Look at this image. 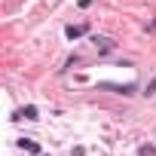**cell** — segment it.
<instances>
[{
	"label": "cell",
	"instance_id": "6da1fadb",
	"mask_svg": "<svg viewBox=\"0 0 156 156\" xmlns=\"http://www.w3.org/2000/svg\"><path fill=\"white\" fill-rule=\"evenodd\" d=\"M92 46H95V52H98V55H110V52L116 49V43H113L110 37H98V34L92 37Z\"/></svg>",
	"mask_w": 156,
	"mask_h": 156
},
{
	"label": "cell",
	"instance_id": "7a4b0ae2",
	"mask_svg": "<svg viewBox=\"0 0 156 156\" xmlns=\"http://www.w3.org/2000/svg\"><path fill=\"white\" fill-rule=\"evenodd\" d=\"M86 34H89V25H86V22L67 25V28H64V37H67V40H80V37H86Z\"/></svg>",
	"mask_w": 156,
	"mask_h": 156
},
{
	"label": "cell",
	"instance_id": "3957f363",
	"mask_svg": "<svg viewBox=\"0 0 156 156\" xmlns=\"http://www.w3.org/2000/svg\"><path fill=\"white\" fill-rule=\"evenodd\" d=\"M16 119H40V110H37L34 104H28V107H22V110L16 113Z\"/></svg>",
	"mask_w": 156,
	"mask_h": 156
},
{
	"label": "cell",
	"instance_id": "277c9868",
	"mask_svg": "<svg viewBox=\"0 0 156 156\" xmlns=\"http://www.w3.org/2000/svg\"><path fill=\"white\" fill-rule=\"evenodd\" d=\"M19 147H22V150H28V153H34V156H40V144H37L34 138H22V141H19Z\"/></svg>",
	"mask_w": 156,
	"mask_h": 156
},
{
	"label": "cell",
	"instance_id": "5b68a950",
	"mask_svg": "<svg viewBox=\"0 0 156 156\" xmlns=\"http://www.w3.org/2000/svg\"><path fill=\"white\" fill-rule=\"evenodd\" d=\"M104 89H116L119 95H132V92H135V86H132V83H129V86H113V83H104Z\"/></svg>",
	"mask_w": 156,
	"mask_h": 156
},
{
	"label": "cell",
	"instance_id": "8992f818",
	"mask_svg": "<svg viewBox=\"0 0 156 156\" xmlns=\"http://www.w3.org/2000/svg\"><path fill=\"white\" fill-rule=\"evenodd\" d=\"M144 95H147V98H153V95H156V76H153V80L147 83V89H144Z\"/></svg>",
	"mask_w": 156,
	"mask_h": 156
},
{
	"label": "cell",
	"instance_id": "52a82bcc",
	"mask_svg": "<svg viewBox=\"0 0 156 156\" xmlns=\"http://www.w3.org/2000/svg\"><path fill=\"white\" fill-rule=\"evenodd\" d=\"M156 153V147H150V144H144V147H138V156H153Z\"/></svg>",
	"mask_w": 156,
	"mask_h": 156
},
{
	"label": "cell",
	"instance_id": "ba28073f",
	"mask_svg": "<svg viewBox=\"0 0 156 156\" xmlns=\"http://www.w3.org/2000/svg\"><path fill=\"white\" fill-rule=\"evenodd\" d=\"M92 3H95V0H80V6H83V9H89Z\"/></svg>",
	"mask_w": 156,
	"mask_h": 156
}]
</instances>
